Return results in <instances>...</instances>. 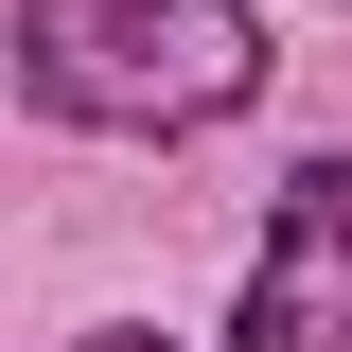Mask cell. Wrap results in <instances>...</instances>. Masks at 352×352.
<instances>
[{
    "instance_id": "obj_1",
    "label": "cell",
    "mask_w": 352,
    "mask_h": 352,
    "mask_svg": "<svg viewBox=\"0 0 352 352\" xmlns=\"http://www.w3.org/2000/svg\"><path fill=\"white\" fill-rule=\"evenodd\" d=\"M18 88L106 141H194L264 88L247 0H18Z\"/></svg>"
},
{
    "instance_id": "obj_2",
    "label": "cell",
    "mask_w": 352,
    "mask_h": 352,
    "mask_svg": "<svg viewBox=\"0 0 352 352\" xmlns=\"http://www.w3.org/2000/svg\"><path fill=\"white\" fill-rule=\"evenodd\" d=\"M247 352H352V159H300L282 176V229L247 264Z\"/></svg>"
},
{
    "instance_id": "obj_3",
    "label": "cell",
    "mask_w": 352,
    "mask_h": 352,
    "mask_svg": "<svg viewBox=\"0 0 352 352\" xmlns=\"http://www.w3.org/2000/svg\"><path fill=\"white\" fill-rule=\"evenodd\" d=\"M88 352H159V335H88Z\"/></svg>"
}]
</instances>
